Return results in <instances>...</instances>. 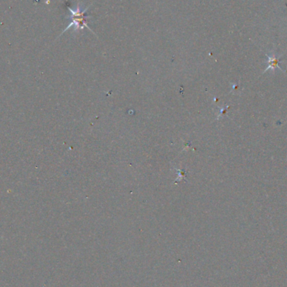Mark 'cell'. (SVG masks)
Instances as JSON below:
<instances>
[{"label": "cell", "mask_w": 287, "mask_h": 287, "mask_svg": "<svg viewBox=\"0 0 287 287\" xmlns=\"http://www.w3.org/2000/svg\"><path fill=\"white\" fill-rule=\"evenodd\" d=\"M279 64H280V59L279 58L276 57H268L267 70L269 68H276V67L282 69L281 66H279Z\"/></svg>", "instance_id": "cell-2"}, {"label": "cell", "mask_w": 287, "mask_h": 287, "mask_svg": "<svg viewBox=\"0 0 287 287\" xmlns=\"http://www.w3.org/2000/svg\"><path fill=\"white\" fill-rule=\"evenodd\" d=\"M90 8V6L87 7L86 9H81V6H80V3H78L77 6V9L73 10V9H71L70 7H67L69 11L71 13V15H70V19L71 20V23L69 24L68 26L63 31V33H65L66 31H68L69 29L73 27L74 28V32H78L79 30H83L84 28H88L89 31H91L94 34L93 31H92L91 28L88 26V19L91 17L90 15H87V11Z\"/></svg>", "instance_id": "cell-1"}]
</instances>
